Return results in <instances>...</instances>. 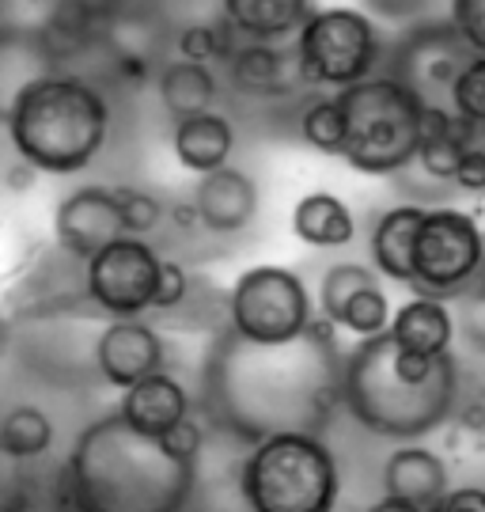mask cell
I'll list each match as a JSON object with an SVG mask.
<instances>
[{
    "label": "cell",
    "mask_w": 485,
    "mask_h": 512,
    "mask_svg": "<svg viewBox=\"0 0 485 512\" xmlns=\"http://www.w3.org/2000/svg\"><path fill=\"white\" fill-rule=\"evenodd\" d=\"M342 403L360 429L387 440H417L455 418L459 361L455 353H406L391 330L360 338L342 361Z\"/></svg>",
    "instance_id": "7a4b0ae2"
},
{
    "label": "cell",
    "mask_w": 485,
    "mask_h": 512,
    "mask_svg": "<svg viewBox=\"0 0 485 512\" xmlns=\"http://www.w3.org/2000/svg\"><path fill=\"white\" fill-rule=\"evenodd\" d=\"M95 365L103 372V380L126 391L129 384L144 380L148 372H160L167 365V346L156 330L141 323L137 315L114 319L95 342Z\"/></svg>",
    "instance_id": "5bb4252c"
},
{
    "label": "cell",
    "mask_w": 485,
    "mask_h": 512,
    "mask_svg": "<svg viewBox=\"0 0 485 512\" xmlns=\"http://www.w3.org/2000/svg\"><path fill=\"white\" fill-rule=\"evenodd\" d=\"M118 414L144 437H163L175 421L190 414V391L167 368H160V372H148L144 380L126 387Z\"/></svg>",
    "instance_id": "2e32d148"
},
{
    "label": "cell",
    "mask_w": 485,
    "mask_h": 512,
    "mask_svg": "<svg viewBox=\"0 0 485 512\" xmlns=\"http://www.w3.org/2000/svg\"><path fill=\"white\" fill-rule=\"evenodd\" d=\"M342 403L338 346L300 334L296 342L258 346L232 327L205 361V406L220 429L239 440H262L281 429L323 433Z\"/></svg>",
    "instance_id": "6da1fadb"
},
{
    "label": "cell",
    "mask_w": 485,
    "mask_h": 512,
    "mask_svg": "<svg viewBox=\"0 0 485 512\" xmlns=\"http://www.w3.org/2000/svg\"><path fill=\"white\" fill-rule=\"evenodd\" d=\"M485 270V232L459 209H425L414 239V296L455 300Z\"/></svg>",
    "instance_id": "9c48e42d"
},
{
    "label": "cell",
    "mask_w": 485,
    "mask_h": 512,
    "mask_svg": "<svg viewBox=\"0 0 485 512\" xmlns=\"http://www.w3.org/2000/svg\"><path fill=\"white\" fill-rule=\"evenodd\" d=\"M364 12L376 19H387V23H414L429 12L432 0H360Z\"/></svg>",
    "instance_id": "8d00e7d4"
},
{
    "label": "cell",
    "mask_w": 485,
    "mask_h": 512,
    "mask_svg": "<svg viewBox=\"0 0 485 512\" xmlns=\"http://www.w3.org/2000/svg\"><path fill=\"white\" fill-rule=\"evenodd\" d=\"M425 220V205H395L372 228V266L387 281H414V239Z\"/></svg>",
    "instance_id": "44dd1931"
},
{
    "label": "cell",
    "mask_w": 485,
    "mask_h": 512,
    "mask_svg": "<svg viewBox=\"0 0 485 512\" xmlns=\"http://www.w3.org/2000/svg\"><path fill=\"white\" fill-rule=\"evenodd\" d=\"M451 23L474 54H485V0H451Z\"/></svg>",
    "instance_id": "e575fe53"
},
{
    "label": "cell",
    "mask_w": 485,
    "mask_h": 512,
    "mask_svg": "<svg viewBox=\"0 0 485 512\" xmlns=\"http://www.w3.org/2000/svg\"><path fill=\"white\" fill-rule=\"evenodd\" d=\"M171 148H175V160H179L186 171L205 175V171H216V167H224L232 160L235 129L224 114L201 110V114H190V118H179V122H175Z\"/></svg>",
    "instance_id": "d6986e66"
},
{
    "label": "cell",
    "mask_w": 485,
    "mask_h": 512,
    "mask_svg": "<svg viewBox=\"0 0 485 512\" xmlns=\"http://www.w3.org/2000/svg\"><path fill=\"white\" fill-rule=\"evenodd\" d=\"M387 330H391L398 349L436 357V353H448L455 342V311L440 296H414L395 311Z\"/></svg>",
    "instance_id": "ac0fdd59"
},
{
    "label": "cell",
    "mask_w": 485,
    "mask_h": 512,
    "mask_svg": "<svg viewBox=\"0 0 485 512\" xmlns=\"http://www.w3.org/2000/svg\"><path fill=\"white\" fill-rule=\"evenodd\" d=\"M300 133H304V141L315 148V152H323V156H342L345 114H342L338 95H319V99H311L304 110V118H300Z\"/></svg>",
    "instance_id": "d4e9b609"
},
{
    "label": "cell",
    "mask_w": 485,
    "mask_h": 512,
    "mask_svg": "<svg viewBox=\"0 0 485 512\" xmlns=\"http://www.w3.org/2000/svg\"><path fill=\"white\" fill-rule=\"evenodd\" d=\"M228 80H232L235 95L243 99H288L300 88H311L300 73V61H296V46L285 42H239L235 46L232 61H228Z\"/></svg>",
    "instance_id": "4fadbf2b"
},
{
    "label": "cell",
    "mask_w": 485,
    "mask_h": 512,
    "mask_svg": "<svg viewBox=\"0 0 485 512\" xmlns=\"http://www.w3.org/2000/svg\"><path fill=\"white\" fill-rule=\"evenodd\" d=\"M239 490L254 512H326L338 501L342 475L319 433L281 429L254 440L239 471Z\"/></svg>",
    "instance_id": "8992f818"
},
{
    "label": "cell",
    "mask_w": 485,
    "mask_h": 512,
    "mask_svg": "<svg viewBox=\"0 0 485 512\" xmlns=\"http://www.w3.org/2000/svg\"><path fill=\"white\" fill-rule=\"evenodd\" d=\"M467 38L459 35V27L451 19H432V23H414L406 35L391 46V69L387 73L406 80L414 92L440 103V95L448 99L455 73L470 61Z\"/></svg>",
    "instance_id": "8fae6325"
},
{
    "label": "cell",
    "mask_w": 485,
    "mask_h": 512,
    "mask_svg": "<svg viewBox=\"0 0 485 512\" xmlns=\"http://www.w3.org/2000/svg\"><path fill=\"white\" fill-rule=\"evenodd\" d=\"M110 107L80 76H35L8 110V137L46 175H76L103 152Z\"/></svg>",
    "instance_id": "277c9868"
},
{
    "label": "cell",
    "mask_w": 485,
    "mask_h": 512,
    "mask_svg": "<svg viewBox=\"0 0 485 512\" xmlns=\"http://www.w3.org/2000/svg\"><path fill=\"white\" fill-rule=\"evenodd\" d=\"M334 95L345 114L342 160L353 171L398 175L410 164H417L425 95L391 73L364 76L349 88H338Z\"/></svg>",
    "instance_id": "5b68a950"
},
{
    "label": "cell",
    "mask_w": 485,
    "mask_h": 512,
    "mask_svg": "<svg viewBox=\"0 0 485 512\" xmlns=\"http://www.w3.org/2000/svg\"><path fill=\"white\" fill-rule=\"evenodd\" d=\"M163 258L141 236H118L84 262V289L99 311L114 319L144 315L156 300Z\"/></svg>",
    "instance_id": "30bf717a"
},
{
    "label": "cell",
    "mask_w": 485,
    "mask_h": 512,
    "mask_svg": "<svg viewBox=\"0 0 485 512\" xmlns=\"http://www.w3.org/2000/svg\"><path fill=\"white\" fill-rule=\"evenodd\" d=\"M459 126V122H455ZM459 156H463V141L459 133L451 137H440V141H425L417 148V164L429 179H440V183H455V167H459Z\"/></svg>",
    "instance_id": "d6a6232c"
},
{
    "label": "cell",
    "mask_w": 485,
    "mask_h": 512,
    "mask_svg": "<svg viewBox=\"0 0 485 512\" xmlns=\"http://www.w3.org/2000/svg\"><path fill=\"white\" fill-rule=\"evenodd\" d=\"M194 467L114 410L80 433L69 456V486L76 505L95 512H171L194 494Z\"/></svg>",
    "instance_id": "3957f363"
},
{
    "label": "cell",
    "mask_w": 485,
    "mask_h": 512,
    "mask_svg": "<svg viewBox=\"0 0 485 512\" xmlns=\"http://www.w3.org/2000/svg\"><path fill=\"white\" fill-rule=\"evenodd\" d=\"M292 46L311 88H349L383 65L376 23L357 8H315Z\"/></svg>",
    "instance_id": "52a82bcc"
},
{
    "label": "cell",
    "mask_w": 485,
    "mask_h": 512,
    "mask_svg": "<svg viewBox=\"0 0 485 512\" xmlns=\"http://www.w3.org/2000/svg\"><path fill=\"white\" fill-rule=\"evenodd\" d=\"M364 285H379V270H368L364 262H334L323 274V285H319V311H326L338 323L349 296Z\"/></svg>",
    "instance_id": "4316f807"
},
{
    "label": "cell",
    "mask_w": 485,
    "mask_h": 512,
    "mask_svg": "<svg viewBox=\"0 0 485 512\" xmlns=\"http://www.w3.org/2000/svg\"><path fill=\"white\" fill-rule=\"evenodd\" d=\"M186 293H190V277H186V270H182L179 262H167V258H163L160 285H156V300H152V308L175 311L179 304H186Z\"/></svg>",
    "instance_id": "d590c367"
},
{
    "label": "cell",
    "mask_w": 485,
    "mask_h": 512,
    "mask_svg": "<svg viewBox=\"0 0 485 512\" xmlns=\"http://www.w3.org/2000/svg\"><path fill=\"white\" fill-rule=\"evenodd\" d=\"M455 133H459V141H463V145H474V148H482L485 152V122H467V118H459Z\"/></svg>",
    "instance_id": "60d3db41"
},
{
    "label": "cell",
    "mask_w": 485,
    "mask_h": 512,
    "mask_svg": "<svg viewBox=\"0 0 485 512\" xmlns=\"http://www.w3.org/2000/svg\"><path fill=\"white\" fill-rule=\"evenodd\" d=\"M448 107L467 122H485V54H470L467 65L455 73Z\"/></svg>",
    "instance_id": "f546056e"
},
{
    "label": "cell",
    "mask_w": 485,
    "mask_h": 512,
    "mask_svg": "<svg viewBox=\"0 0 485 512\" xmlns=\"http://www.w3.org/2000/svg\"><path fill=\"white\" fill-rule=\"evenodd\" d=\"M118 236H126V224L118 213V198L107 186H80L57 202L54 239L65 255L88 262Z\"/></svg>",
    "instance_id": "7c38bea8"
},
{
    "label": "cell",
    "mask_w": 485,
    "mask_h": 512,
    "mask_svg": "<svg viewBox=\"0 0 485 512\" xmlns=\"http://www.w3.org/2000/svg\"><path fill=\"white\" fill-rule=\"evenodd\" d=\"M239 42L243 38L235 35V27L220 16L216 23H190V27H182L179 54L190 57V61H201V65H216V61H232Z\"/></svg>",
    "instance_id": "484cf974"
},
{
    "label": "cell",
    "mask_w": 485,
    "mask_h": 512,
    "mask_svg": "<svg viewBox=\"0 0 485 512\" xmlns=\"http://www.w3.org/2000/svg\"><path fill=\"white\" fill-rule=\"evenodd\" d=\"M156 92H160L163 110L179 122V118H190V114H201V110H213L216 95H220V84H216V76L209 65L190 61V57H179V61H171L160 73Z\"/></svg>",
    "instance_id": "603a6c76"
},
{
    "label": "cell",
    "mask_w": 485,
    "mask_h": 512,
    "mask_svg": "<svg viewBox=\"0 0 485 512\" xmlns=\"http://www.w3.org/2000/svg\"><path fill=\"white\" fill-rule=\"evenodd\" d=\"M160 444H163V452H171V456L182 459V463H198L201 448H205V429L186 414V418L175 421V425L163 433Z\"/></svg>",
    "instance_id": "836d02e7"
},
{
    "label": "cell",
    "mask_w": 485,
    "mask_h": 512,
    "mask_svg": "<svg viewBox=\"0 0 485 512\" xmlns=\"http://www.w3.org/2000/svg\"><path fill=\"white\" fill-rule=\"evenodd\" d=\"M194 209H198L201 228H209L216 236H235L251 228V220L258 217V186L247 171L224 164L198 179Z\"/></svg>",
    "instance_id": "9a60e30c"
},
{
    "label": "cell",
    "mask_w": 485,
    "mask_h": 512,
    "mask_svg": "<svg viewBox=\"0 0 485 512\" xmlns=\"http://www.w3.org/2000/svg\"><path fill=\"white\" fill-rule=\"evenodd\" d=\"M292 236L307 243V247H319V251L349 247L357 239V217L338 194L311 190L292 209Z\"/></svg>",
    "instance_id": "7402d4cb"
},
{
    "label": "cell",
    "mask_w": 485,
    "mask_h": 512,
    "mask_svg": "<svg viewBox=\"0 0 485 512\" xmlns=\"http://www.w3.org/2000/svg\"><path fill=\"white\" fill-rule=\"evenodd\" d=\"M38 175H42V171H38V167L31 164V160H23V156H19V164L8 167V175H4V183H8V190H31V186H35Z\"/></svg>",
    "instance_id": "ab89813d"
},
{
    "label": "cell",
    "mask_w": 485,
    "mask_h": 512,
    "mask_svg": "<svg viewBox=\"0 0 485 512\" xmlns=\"http://www.w3.org/2000/svg\"><path fill=\"white\" fill-rule=\"evenodd\" d=\"M23 31H0V122H8V110L19 99V92L35 80V76L50 73L46 61H27V65H16L12 69V57L19 54L23 46Z\"/></svg>",
    "instance_id": "83f0119b"
},
{
    "label": "cell",
    "mask_w": 485,
    "mask_h": 512,
    "mask_svg": "<svg viewBox=\"0 0 485 512\" xmlns=\"http://www.w3.org/2000/svg\"><path fill=\"white\" fill-rule=\"evenodd\" d=\"M315 315L304 277L285 266H251L228 293V327L258 346L296 342Z\"/></svg>",
    "instance_id": "ba28073f"
},
{
    "label": "cell",
    "mask_w": 485,
    "mask_h": 512,
    "mask_svg": "<svg viewBox=\"0 0 485 512\" xmlns=\"http://www.w3.org/2000/svg\"><path fill=\"white\" fill-rule=\"evenodd\" d=\"M455 330L470 349L485 353V270L463 293H455Z\"/></svg>",
    "instance_id": "4dcf8cb0"
},
{
    "label": "cell",
    "mask_w": 485,
    "mask_h": 512,
    "mask_svg": "<svg viewBox=\"0 0 485 512\" xmlns=\"http://www.w3.org/2000/svg\"><path fill=\"white\" fill-rule=\"evenodd\" d=\"M436 509H478L485 512V490H474V486H463V490H451V494L440 497Z\"/></svg>",
    "instance_id": "f35d334b"
},
{
    "label": "cell",
    "mask_w": 485,
    "mask_h": 512,
    "mask_svg": "<svg viewBox=\"0 0 485 512\" xmlns=\"http://www.w3.org/2000/svg\"><path fill=\"white\" fill-rule=\"evenodd\" d=\"M311 12V0H224V19L247 42H288Z\"/></svg>",
    "instance_id": "ffe728a7"
},
{
    "label": "cell",
    "mask_w": 485,
    "mask_h": 512,
    "mask_svg": "<svg viewBox=\"0 0 485 512\" xmlns=\"http://www.w3.org/2000/svg\"><path fill=\"white\" fill-rule=\"evenodd\" d=\"M114 198H118V213H122V224H126L129 236H148V232L160 228L163 205H160V198H152L148 190L114 186Z\"/></svg>",
    "instance_id": "1f68e13d"
},
{
    "label": "cell",
    "mask_w": 485,
    "mask_h": 512,
    "mask_svg": "<svg viewBox=\"0 0 485 512\" xmlns=\"http://www.w3.org/2000/svg\"><path fill=\"white\" fill-rule=\"evenodd\" d=\"M383 486H387V494L406 497L414 505V512L436 509L440 497L448 494V467L429 448L402 444L383 463Z\"/></svg>",
    "instance_id": "e0dca14e"
},
{
    "label": "cell",
    "mask_w": 485,
    "mask_h": 512,
    "mask_svg": "<svg viewBox=\"0 0 485 512\" xmlns=\"http://www.w3.org/2000/svg\"><path fill=\"white\" fill-rule=\"evenodd\" d=\"M54 444V421L38 406H12L0 421V448L12 459H38Z\"/></svg>",
    "instance_id": "cb8c5ba5"
},
{
    "label": "cell",
    "mask_w": 485,
    "mask_h": 512,
    "mask_svg": "<svg viewBox=\"0 0 485 512\" xmlns=\"http://www.w3.org/2000/svg\"><path fill=\"white\" fill-rule=\"evenodd\" d=\"M338 327L353 330L357 338L383 334V330L391 327V300H387V293H383L379 285H364V289H357V293L349 296V304H345Z\"/></svg>",
    "instance_id": "f1b7e54d"
},
{
    "label": "cell",
    "mask_w": 485,
    "mask_h": 512,
    "mask_svg": "<svg viewBox=\"0 0 485 512\" xmlns=\"http://www.w3.org/2000/svg\"><path fill=\"white\" fill-rule=\"evenodd\" d=\"M455 186L467 190V194L485 198V152L482 148L463 145V156H459V167H455Z\"/></svg>",
    "instance_id": "74e56055"
}]
</instances>
